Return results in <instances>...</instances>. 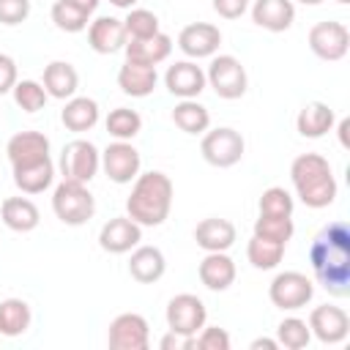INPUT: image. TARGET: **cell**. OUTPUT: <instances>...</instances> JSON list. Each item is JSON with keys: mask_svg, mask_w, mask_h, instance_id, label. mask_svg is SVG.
<instances>
[{"mask_svg": "<svg viewBox=\"0 0 350 350\" xmlns=\"http://www.w3.org/2000/svg\"><path fill=\"white\" fill-rule=\"evenodd\" d=\"M159 347H161V350H175V347H180V336H178V334H172V331H167V334L161 336Z\"/></svg>", "mask_w": 350, "mask_h": 350, "instance_id": "ee69618b", "label": "cell"}, {"mask_svg": "<svg viewBox=\"0 0 350 350\" xmlns=\"http://www.w3.org/2000/svg\"><path fill=\"white\" fill-rule=\"evenodd\" d=\"M205 85V68L197 66V60H175L164 71V88L175 98H197Z\"/></svg>", "mask_w": 350, "mask_h": 350, "instance_id": "9a60e30c", "label": "cell"}, {"mask_svg": "<svg viewBox=\"0 0 350 350\" xmlns=\"http://www.w3.org/2000/svg\"><path fill=\"white\" fill-rule=\"evenodd\" d=\"M276 342H279V347H287V350H304L312 342L309 323L301 317H284L276 325Z\"/></svg>", "mask_w": 350, "mask_h": 350, "instance_id": "d590c367", "label": "cell"}, {"mask_svg": "<svg viewBox=\"0 0 350 350\" xmlns=\"http://www.w3.org/2000/svg\"><path fill=\"white\" fill-rule=\"evenodd\" d=\"M167 271V260H164V252L159 246H142L137 243L131 249V257H129V276L139 284H153L164 276Z\"/></svg>", "mask_w": 350, "mask_h": 350, "instance_id": "7402d4cb", "label": "cell"}, {"mask_svg": "<svg viewBox=\"0 0 350 350\" xmlns=\"http://www.w3.org/2000/svg\"><path fill=\"white\" fill-rule=\"evenodd\" d=\"M243 150H246L243 134L235 131V129H230V126L208 129V131L202 134V142H200L202 159H205L211 167H219V170L235 167V164L243 159Z\"/></svg>", "mask_w": 350, "mask_h": 350, "instance_id": "52a82bcc", "label": "cell"}, {"mask_svg": "<svg viewBox=\"0 0 350 350\" xmlns=\"http://www.w3.org/2000/svg\"><path fill=\"white\" fill-rule=\"evenodd\" d=\"M235 262L227 252H205L202 262L197 265V276L200 282L211 290V293H224L232 287L235 282Z\"/></svg>", "mask_w": 350, "mask_h": 350, "instance_id": "d6986e66", "label": "cell"}, {"mask_svg": "<svg viewBox=\"0 0 350 350\" xmlns=\"http://www.w3.org/2000/svg\"><path fill=\"white\" fill-rule=\"evenodd\" d=\"M41 85H44V90H46V96H49V98L66 101V98L77 96L79 74H77V68H74L68 60H52V63H46V66H44Z\"/></svg>", "mask_w": 350, "mask_h": 350, "instance_id": "cb8c5ba5", "label": "cell"}, {"mask_svg": "<svg viewBox=\"0 0 350 350\" xmlns=\"http://www.w3.org/2000/svg\"><path fill=\"white\" fill-rule=\"evenodd\" d=\"M238 238V230L230 219L208 216L194 227V241L202 252H227Z\"/></svg>", "mask_w": 350, "mask_h": 350, "instance_id": "44dd1931", "label": "cell"}, {"mask_svg": "<svg viewBox=\"0 0 350 350\" xmlns=\"http://www.w3.org/2000/svg\"><path fill=\"white\" fill-rule=\"evenodd\" d=\"M314 282L334 298L350 295V227L342 219L328 221L309 246Z\"/></svg>", "mask_w": 350, "mask_h": 350, "instance_id": "6da1fadb", "label": "cell"}, {"mask_svg": "<svg viewBox=\"0 0 350 350\" xmlns=\"http://www.w3.org/2000/svg\"><path fill=\"white\" fill-rule=\"evenodd\" d=\"M0 219L14 232H33L41 221V211L30 197H5L0 202Z\"/></svg>", "mask_w": 350, "mask_h": 350, "instance_id": "d4e9b609", "label": "cell"}, {"mask_svg": "<svg viewBox=\"0 0 350 350\" xmlns=\"http://www.w3.org/2000/svg\"><path fill=\"white\" fill-rule=\"evenodd\" d=\"M314 295V282L301 271H282L268 284V298L282 312L304 309Z\"/></svg>", "mask_w": 350, "mask_h": 350, "instance_id": "ba28073f", "label": "cell"}, {"mask_svg": "<svg viewBox=\"0 0 350 350\" xmlns=\"http://www.w3.org/2000/svg\"><path fill=\"white\" fill-rule=\"evenodd\" d=\"M52 211L66 227H82L96 213V197L90 194L88 183L60 180L52 191Z\"/></svg>", "mask_w": 350, "mask_h": 350, "instance_id": "277c9868", "label": "cell"}, {"mask_svg": "<svg viewBox=\"0 0 350 350\" xmlns=\"http://www.w3.org/2000/svg\"><path fill=\"white\" fill-rule=\"evenodd\" d=\"M142 241V227L129 216H115L98 230V246L109 254H126Z\"/></svg>", "mask_w": 350, "mask_h": 350, "instance_id": "2e32d148", "label": "cell"}, {"mask_svg": "<svg viewBox=\"0 0 350 350\" xmlns=\"http://www.w3.org/2000/svg\"><path fill=\"white\" fill-rule=\"evenodd\" d=\"M156 82H159V74H156V66H142V63H131L126 60L118 71V88L131 96V98H145L156 90Z\"/></svg>", "mask_w": 350, "mask_h": 350, "instance_id": "4316f807", "label": "cell"}, {"mask_svg": "<svg viewBox=\"0 0 350 350\" xmlns=\"http://www.w3.org/2000/svg\"><path fill=\"white\" fill-rule=\"evenodd\" d=\"M14 172V183L22 194H41L52 186L55 180V164L52 159H41L33 164H22V167H11Z\"/></svg>", "mask_w": 350, "mask_h": 350, "instance_id": "f1b7e54d", "label": "cell"}, {"mask_svg": "<svg viewBox=\"0 0 350 350\" xmlns=\"http://www.w3.org/2000/svg\"><path fill=\"white\" fill-rule=\"evenodd\" d=\"M309 49L325 60V63H336L347 55L350 49V30L345 22H336V19H325V22H317L309 27Z\"/></svg>", "mask_w": 350, "mask_h": 350, "instance_id": "30bf717a", "label": "cell"}, {"mask_svg": "<svg viewBox=\"0 0 350 350\" xmlns=\"http://www.w3.org/2000/svg\"><path fill=\"white\" fill-rule=\"evenodd\" d=\"M252 22L268 33H284L295 22V3L293 0H254L249 3Z\"/></svg>", "mask_w": 350, "mask_h": 350, "instance_id": "e0dca14e", "label": "cell"}, {"mask_svg": "<svg viewBox=\"0 0 350 350\" xmlns=\"http://www.w3.org/2000/svg\"><path fill=\"white\" fill-rule=\"evenodd\" d=\"M57 170L63 175V180L90 183L96 178V172L101 170V150L90 139L77 137V139L63 145L60 159H57Z\"/></svg>", "mask_w": 350, "mask_h": 350, "instance_id": "5b68a950", "label": "cell"}, {"mask_svg": "<svg viewBox=\"0 0 350 350\" xmlns=\"http://www.w3.org/2000/svg\"><path fill=\"white\" fill-rule=\"evenodd\" d=\"M101 118V109H98V101L90 98V96H71L66 98L63 109H60V123L68 129V131H90Z\"/></svg>", "mask_w": 350, "mask_h": 350, "instance_id": "484cf974", "label": "cell"}, {"mask_svg": "<svg viewBox=\"0 0 350 350\" xmlns=\"http://www.w3.org/2000/svg\"><path fill=\"white\" fill-rule=\"evenodd\" d=\"M221 46V30L211 22H191L178 33V49L189 60L213 57Z\"/></svg>", "mask_w": 350, "mask_h": 350, "instance_id": "5bb4252c", "label": "cell"}, {"mask_svg": "<svg viewBox=\"0 0 350 350\" xmlns=\"http://www.w3.org/2000/svg\"><path fill=\"white\" fill-rule=\"evenodd\" d=\"M109 350H148L150 345V325L137 312L118 314L107 328Z\"/></svg>", "mask_w": 350, "mask_h": 350, "instance_id": "7c38bea8", "label": "cell"}, {"mask_svg": "<svg viewBox=\"0 0 350 350\" xmlns=\"http://www.w3.org/2000/svg\"><path fill=\"white\" fill-rule=\"evenodd\" d=\"M16 79H19L16 60H14L11 55L0 52V96L11 93V90H14V85H16Z\"/></svg>", "mask_w": 350, "mask_h": 350, "instance_id": "b9f144b4", "label": "cell"}, {"mask_svg": "<svg viewBox=\"0 0 350 350\" xmlns=\"http://www.w3.org/2000/svg\"><path fill=\"white\" fill-rule=\"evenodd\" d=\"M66 3H71V5H77V8H82V11H88V14H93L101 0H66Z\"/></svg>", "mask_w": 350, "mask_h": 350, "instance_id": "7dc6e473", "label": "cell"}, {"mask_svg": "<svg viewBox=\"0 0 350 350\" xmlns=\"http://www.w3.org/2000/svg\"><path fill=\"white\" fill-rule=\"evenodd\" d=\"M101 170L112 183H131L142 170V156L129 139H115L101 150Z\"/></svg>", "mask_w": 350, "mask_h": 350, "instance_id": "8fae6325", "label": "cell"}, {"mask_svg": "<svg viewBox=\"0 0 350 350\" xmlns=\"http://www.w3.org/2000/svg\"><path fill=\"white\" fill-rule=\"evenodd\" d=\"M104 126L109 131V137L115 139H134L139 131H142V118L137 109H129V107H115L109 109V115L104 118Z\"/></svg>", "mask_w": 350, "mask_h": 350, "instance_id": "d6a6232c", "label": "cell"}, {"mask_svg": "<svg viewBox=\"0 0 350 350\" xmlns=\"http://www.w3.org/2000/svg\"><path fill=\"white\" fill-rule=\"evenodd\" d=\"M11 96H14V104L22 112H38V109H44V104L49 98L38 79H16Z\"/></svg>", "mask_w": 350, "mask_h": 350, "instance_id": "8d00e7d4", "label": "cell"}, {"mask_svg": "<svg viewBox=\"0 0 350 350\" xmlns=\"http://www.w3.org/2000/svg\"><path fill=\"white\" fill-rule=\"evenodd\" d=\"M249 347H252V350H260V347H265V350H276V347H279V342H276V339H268V336H257Z\"/></svg>", "mask_w": 350, "mask_h": 350, "instance_id": "bcb514c9", "label": "cell"}, {"mask_svg": "<svg viewBox=\"0 0 350 350\" xmlns=\"http://www.w3.org/2000/svg\"><path fill=\"white\" fill-rule=\"evenodd\" d=\"M172 123L183 131V134H205L211 129V112L208 107H202L197 98H180L172 109Z\"/></svg>", "mask_w": 350, "mask_h": 350, "instance_id": "f546056e", "label": "cell"}, {"mask_svg": "<svg viewBox=\"0 0 350 350\" xmlns=\"http://www.w3.org/2000/svg\"><path fill=\"white\" fill-rule=\"evenodd\" d=\"M126 60L131 63H142V66H159L170 57L172 52V38L167 33H156V36H148V38H129L126 46Z\"/></svg>", "mask_w": 350, "mask_h": 350, "instance_id": "603a6c76", "label": "cell"}, {"mask_svg": "<svg viewBox=\"0 0 350 350\" xmlns=\"http://www.w3.org/2000/svg\"><path fill=\"white\" fill-rule=\"evenodd\" d=\"M230 334L219 325H202L194 334V347L197 350H230Z\"/></svg>", "mask_w": 350, "mask_h": 350, "instance_id": "ab89813d", "label": "cell"}, {"mask_svg": "<svg viewBox=\"0 0 350 350\" xmlns=\"http://www.w3.org/2000/svg\"><path fill=\"white\" fill-rule=\"evenodd\" d=\"M257 208H260V213L293 216L295 200H293V194H290L284 186H268V189L260 194V202H257Z\"/></svg>", "mask_w": 350, "mask_h": 350, "instance_id": "f35d334b", "label": "cell"}, {"mask_svg": "<svg viewBox=\"0 0 350 350\" xmlns=\"http://www.w3.org/2000/svg\"><path fill=\"white\" fill-rule=\"evenodd\" d=\"M334 123H336V115H334V109L325 101H309V104H304L301 112H298V118H295V129L306 139L325 137L334 129Z\"/></svg>", "mask_w": 350, "mask_h": 350, "instance_id": "83f0119b", "label": "cell"}, {"mask_svg": "<svg viewBox=\"0 0 350 350\" xmlns=\"http://www.w3.org/2000/svg\"><path fill=\"white\" fill-rule=\"evenodd\" d=\"M295 232V224H293V216H276V213H260L254 219V232L252 235H260L265 241H276V243H284L293 238Z\"/></svg>", "mask_w": 350, "mask_h": 350, "instance_id": "836d02e7", "label": "cell"}, {"mask_svg": "<svg viewBox=\"0 0 350 350\" xmlns=\"http://www.w3.org/2000/svg\"><path fill=\"white\" fill-rule=\"evenodd\" d=\"M172 194L175 186L167 172H139L131 183V194L126 197V216L134 219L139 227H159L172 211Z\"/></svg>", "mask_w": 350, "mask_h": 350, "instance_id": "7a4b0ae2", "label": "cell"}, {"mask_svg": "<svg viewBox=\"0 0 350 350\" xmlns=\"http://www.w3.org/2000/svg\"><path fill=\"white\" fill-rule=\"evenodd\" d=\"M109 3H112L115 8H126V11H129V8H134L139 0H109Z\"/></svg>", "mask_w": 350, "mask_h": 350, "instance_id": "c3c4849f", "label": "cell"}, {"mask_svg": "<svg viewBox=\"0 0 350 350\" xmlns=\"http://www.w3.org/2000/svg\"><path fill=\"white\" fill-rule=\"evenodd\" d=\"M30 16V0H0V25L16 27Z\"/></svg>", "mask_w": 350, "mask_h": 350, "instance_id": "60d3db41", "label": "cell"}, {"mask_svg": "<svg viewBox=\"0 0 350 350\" xmlns=\"http://www.w3.org/2000/svg\"><path fill=\"white\" fill-rule=\"evenodd\" d=\"M205 82L224 101L241 98L249 88L246 68L235 55H213L211 63H208V71H205Z\"/></svg>", "mask_w": 350, "mask_h": 350, "instance_id": "8992f818", "label": "cell"}, {"mask_svg": "<svg viewBox=\"0 0 350 350\" xmlns=\"http://www.w3.org/2000/svg\"><path fill=\"white\" fill-rule=\"evenodd\" d=\"M11 167L33 164L41 159H49V137L41 131H16L5 145Z\"/></svg>", "mask_w": 350, "mask_h": 350, "instance_id": "ffe728a7", "label": "cell"}, {"mask_svg": "<svg viewBox=\"0 0 350 350\" xmlns=\"http://www.w3.org/2000/svg\"><path fill=\"white\" fill-rule=\"evenodd\" d=\"M282 257H284V243L265 241L260 235H252V241L246 243V260L257 271H273L282 262Z\"/></svg>", "mask_w": 350, "mask_h": 350, "instance_id": "1f68e13d", "label": "cell"}, {"mask_svg": "<svg viewBox=\"0 0 350 350\" xmlns=\"http://www.w3.org/2000/svg\"><path fill=\"white\" fill-rule=\"evenodd\" d=\"M33 323L30 304L22 298H3L0 301V336H22Z\"/></svg>", "mask_w": 350, "mask_h": 350, "instance_id": "4dcf8cb0", "label": "cell"}, {"mask_svg": "<svg viewBox=\"0 0 350 350\" xmlns=\"http://www.w3.org/2000/svg\"><path fill=\"white\" fill-rule=\"evenodd\" d=\"M309 331L323 345H342L350 334V317L342 306L320 304L309 312Z\"/></svg>", "mask_w": 350, "mask_h": 350, "instance_id": "4fadbf2b", "label": "cell"}, {"mask_svg": "<svg viewBox=\"0 0 350 350\" xmlns=\"http://www.w3.org/2000/svg\"><path fill=\"white\" fill-rule=\"evenodd\" d=\"M123 27H126L129 38H148V36H156L161 30L159 16L148 8H129V14L123 19Z\"/></svg>", "mask_w": 350, "mask_h": 350, "instance_id": "74e56055", "label": "cell"}, {"mask_svg": "<svg viewBox=\"0 0 350 350\" xmlns=\"http://www.w3.org/2000/svg\"><path fill=\"white\" fill-rule=\"evenodd\" d=\"M336 3H342V5H347V3H350V0H336Z\"/></svg>", "mask_w": 350, "mask_h": 350, "instance_id": "f907efd6", "label": "cell"}, {"mask_svg": "<svg viewBox=\"0 0 350 350\" xmlns=\"http://www.w3.org/2000/svg\"><path fill=\"white\" fill-rule=\"evenodd\" d=\"M293 3H301V5H320L323 0H293Z\"/></svg>", "mask_w": 350, "mask_h": 350, "instance_id": "681fc988", "label": "cell"}, {"mask_svg": "<svg viewBox=\"0 0 350 350\" xmlns=\"http://www.w3.org/2000/svg\"><path fill=\"white\" fill-rule=\"evenodd\" d=\"M164 317H167V328L180 339H186V336H194L208 323V309L202 298H197L194 293H178L170 298Z\"/></svg>", "mask_w": 350, "mask_h": 350, "instance_id": "9c48e42d", "label": "cell"}, {"mask_svg": "<svg viewBox=\"0 0 350 350\" xmlns=\"http://www.w3.org/2000/svg\"><path fill=\"white\" fill-rule=\"evenodd\" d=\"M290 180H293V189L301 197V202L312 211L328 208L336 200V191H339L334 170H331L328 159L320 156V153L295 156L293 164H290Z\"/></svg>", "mask_w": 350, "mask_h": 350, "instance_id": "3957f363", "label": "cell"}, {"mask_svg": "<svg viewBox=\"0 0 350 350\" xmlns=\"http://www.w3.org/2000/svg\"><path fill=\"white\" fill-rule=\"evenodd\" d=\"M49 16H52L55 27L63 30V33H82L90 25V14L77 8V5H71V3H66V0H55Z\"/></svg>", "mask_w": 350, "mask_h": 350, "instance_id": "e575fe53", "label": "cell"}, {"mask_svg": "<svg viewBox=\"0 0 350 350\" xmlns=\"http://www.w3.org/2000/svg\"><path fill=\"white\" fill-rule=\"evenodd\" d=\"M211 5L221 19H241L249 11V0H211Z\"/></svg>", "mask_w": 350, "mask_h": 350, "instance_id": "7bdbcfd3", "label": "cell"}, {"mask_svg": "<svg viewBox=\"0 0 350 350\" xmlns=\"http://www.w3.org/2000/svg\"><path fill=\"white\" fill-rule=\"evenodd\" d=\"M129 36L123 27V19L118 16H96L88 25V44L98 55H115L126 46Z\"/></svg>", "mask_w": 350, "mask_h": 350, "instance_id": "ac0fdd59", "label": "cell"}, {"mask_svg": "<svg viewBox=\"0 0 350 350\" xmlns=\"http://www.w3.org/2000/svg\"><path fill=\"white\" fill-rule=\"evenodd\" d=\"M347 131H350V120H347V118H342V120H339V126H336V134H339V145H342V148H350Z\"/></svg>", "mask_w": 350, "mask_h": 350, "instance_id": "f6af8a7d", "label": "cell"}]
</instances>
